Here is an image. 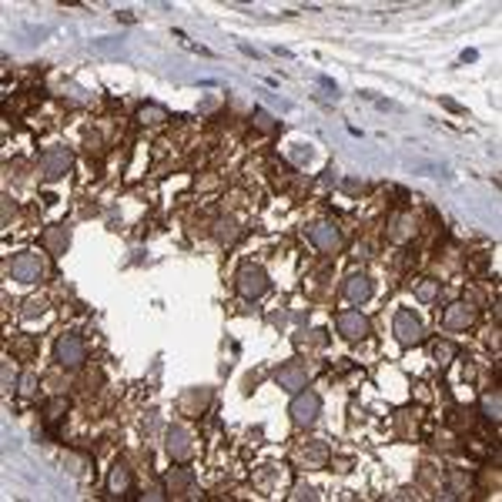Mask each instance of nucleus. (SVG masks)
Instances as JSON below:
<instances>
[{
  "label": "nucleus",
  "mask_w": 502,
  "mask_h": 502,
  "mask_svg": "<svg viewBox=\"0 0 502 502\" xmlns=\"http://www.w3.org/2000/svg\"><path fill=\"white\" fill-rule=\"evenodd\" d=\"M389 235H392L395 241H402V238H406V235H408V218H406V215H398V218H395V228H392V231H389Z\"/></svg>",
  "instance_id": "25"
},
{
  "label": "nucleus",
  "mask_w": 502,
  "mask_h": 502,
  "mask_svg": "<svg viewBox=\"0 0 502 502\" xmlns=\"http://www.w3.org/2000/svg\"><path fill=\"white\" fill-rule=\"evenodd\" d=\"M167 118V111L161 108V104H144L141 111H138V121L141 124H157V121H164Z\"/></svg>",
  "instance_id": "18"
},
{
  "label": "nucleus",
  "mask_w": 502,
  "mask_h": 502,
  "mask_svg": "<svg viewBox=\"0 0 502 502\" xmlns=\"http://www.w3.org/2000/svg\"><path fill=\"white\" fill-rule=\"evenodd\" d=\"M191 452H194L191 432L184 429V425H171V429H167V455H171L174 462H188Z\"/></svg>",
  "instance_id": "8"
},
{
  "label": "nucleus",
  "mask_w": 502,
  "mask_h": 502,
  "mask_svg": "<svg viewBox=\"0 0 502 502\" xmlns=\"http://www.w3.org/2000/svg\"><path fill=\"white\" fill-rule=\"evenodd\" d=\"M338 332L345 335V338H352V342H362L365 335L372 332V325H369V318L362 315L359 308H348V311H338Z\"/></svg>",
  "instance_id": "7"
},
{
  "label": "nucleus",
  "mask_w": 502,
  "mask_h": 502,
  "mask_svg": "<svg viewBox=\"0 0 502 502\" xmlns=\"http://www.w3.org/2000/svg\"><path fill=\"white\" fill-rule=\"evenodd\" d=\"M64 415H67V402L64 398H50L48 406H44V425H48V432H57Z\"/></svg>",
  "instance_id": "14"
},
{
  "label": "nucleus",
  "mask_w": 502,
  "mask_h": 502,
  "mask_svg": "<svg viewBox=\"0 0 502 502\" xmlns=\"http://www.w3.org/2000/svg\"><path fill=\"white\" fill-rule=\"evenodd\" d=\"M288 412H291V418L299 425H311L318 418V412H322V398H318V392H311V389H301V392H295Z\"/></svg>",
  "instance_id": "2"
},
{
  "label": "nucleus",
  "mask_w": 502,
  "mask_h": 502,
  "mask_svg": "<svg viewBox=\"0 0 502 502\" xmlns=\"http://www.w3.org/2000/svg\"><path fill=\"white\" fill-rule=\"evenodd\" d=\"M432 355H435V362H439V365H449V362H452V355H455V348L449 345V342H439V345L432 348Z\"/></svg>",
  "instance_id": "23"
},
{
  "label": "nucleus",
  "mask_w": 502,
  "mask_h": 502,
  "mask_svg": "<svg viewBox=\"0 0 502 502\" xmlns=\"http://www.w3.org/2000/svg\"><path fill=\"white\" fill-rule=\"evenodd\" d=\"M71 164H74V155L67 151V147H48L44 157H40V171H44V178L48 181L64 178V174L71 171Z\"/></svg>",
  "instance_id": "4"
},
{
  "label": "nucleus",
  "mask_w": 502,
  "mask_h": 502,
  "mask_svg": "<svg viewBox=\"0 0 502 502\" xmlns=\"http://www.w3.org/2000/svg\"><path fill=\"white\" fill-rule=\"evenodd\" d=\"M372 278L369 275H362V272H355V275H348V281H345V295H348V301H369L372 299Z\"/></svg>",
  "instance_id": "12"
},
{
  "label": "nucleus",
  "mask_w": 502,
  "mask_h": 502,
  "mask_svg": "<svg viewBox=\"0 0 502 502\" xmlns=\"http://www.w3.org/2000/svg\"><path fill=\"white\" fill-rule=\"evenodd\" d=\"M449 482H452V492L449 496H466L469 486H472V479L466 472H449Z\"/></svg>",
  "instance_id": "21"
},
{
  "label": "nucleus",
  "mask_w": 502,
  "mask_h": 502,
  "mask_svg": "<svg viewBox=\"0 0 502 502\" xmlns=\"http://www.w3.org/2000/svg\"><path fill=\"white\" fill-rule=\"evenodd\" d=\"M108 492H111V496H131V492H134L131 472H128V466H124V462H118V466L111 469V476H108Z\"/></svg>",
  "instance_id": "13"
},
{
  "label": "nucleus",
  "mask_w": 502,
  "mask_h": 502,
  "mask_svg": "<svg viewBox=\"0 0 502 502\" xmlns=\"http://www.w3.org/2000/svg\"><path fill=\"white\" fill-rule=\"evenodd\" d=\"M268 272H264L262 264H241L238 268V291H241V299H262L264 291H268Z\"/></svg>",
  "instance_id": "1"
},
{
  "label": "nucleus",
  "mask_w": 502,
  "mask_h": 502,
  "mask_svg": "<svg viewBox=\"0 0 502 502\" xmlns=\"http://www.w3.org/2000/svg\"><path fill=\"white\" fill-rule=\"evenodd\" d=\"M275 382L285 389V392H301L305 385H308V369L301 365V362H288L281 369L275 372Z\"/></svg>",
  "instance_id": "9"
},
{
  "label": "nucleus",
  "mask_w": 502,
  "mask_h": 502,
  "mask_svg": "<svg viewBox=\"0 0 502 502\" xmlns=\"http://www.w3.org/2000/svg\"><path fill=\"white\" fill-rule=\"evenodd\" d=\"M305 462H308V469H322L325 466V445H311L308 452H299Z\"/></svg>",
  "instance_id": "22"
},
{
  "label": "nucleus",
  "mask_w": 502,
  "mask_h": 502,
  "mask_svg": "<svg viewBox=\"0 0 502 502\" xmlns=\"http://www.w3.org/2000/svg\"><path fill=\"white\" fill-rule=\"evenodd\" d=\"M11 275L17 278V281L30 285V281H40V278H44V264H40V258H37V255H30V251H21V255H13Z\"/></svg>",
  "instance_id": "5"
},
{
  "label": "nucleus",
  "mask_w": 502,
  "mask_h": 502,
  "mask_svg": "<svg viewBox=\"0 0 502 502\" xmlns=\"http://www.w3.org/2000/svg\"><path fill=\"white\" fill-rule=\"evenodd\" d=\"M255 128H258L262 134H275L278 131V121L272 118L264 108H255Z\"/></svg>",
  "instance_id": "19"
},
{
  "label": "nucleus",
  "mask_w": 502,
  "mask_h": 502,
  "mask_svg": "<svg viewBox=\"0 0 502 502\" xmlns=\"http://www.w3.org/2000/svg\"><path fill=\"white\" fill-rule=\"evenodd\" d=\"M439 291H442L439 278H425V281H418L415 285V299L422 301V305H432V301L439 299Z\"/></svg>",
  "instance_id": "16"
},
{
  "label": "nucleus",
  "mask_w": 502,
  "mask_h": 502,
  "mask_svg": "<svg viewBox=\"0 0 502 502\" xmlns=\"http://www.w3.org/2000/svg\"><path fill=\"white\" fill-rule=\"evenodd\" d=\"M482 412H486V418L499 422V389H492V392L482 395Z\"/></svg>",
  "instance_id": "20"
},
{
  "label": "nucleus",
  "mask_w": 502,
  "mask_h": 502,
  "mask_svg": "<svg viewBox=\"0 0 502 502\" xmlns=\"http://www.w3.org/2000/svg\"><path fill=\"white\" fill-rule=\"evenodd\" d=\"M54 352H57V362L64 365V369H77V365L87 359V348H84V342L77 338V335H60Z\"/></svg>",
  "instance_id": "6"
},
{
  "label": "nucleus",
  "mask_w": 502,
  "mask_h": 502,
  "mask_svg": "<svg viewBox=\"0 0 502 502\" xmlns=\"http://www.w3.org/2000/svg\"><path fill=\"white\" fill-rule=\"evenodd\" d=\"M472 318H476L472 305H469V301H455V305H449V308H445L442 325L449 328V332H462V328H469V325H472Z\"/></svg>",
  "instance_id": "11"
},
{
  "label": "nucleus",
  "mask_w": 502,
  "mask_h": 502,
  "mask_svg": "<svg viewBox=\"0 0 502 502\" xmlns=\"http://www.w3.org/2000/svg\"><path fill=\"white\" fill-rule=\"evenodd\" d=\"M392 332H395V338H398V342H402L406 348L418 345V342L425 338V332H422V322H418V315H412L408 308H402L398 315H395Z\"/></svg>",
  "instance_id": "3"
},
{
  "label": "nucleus",
  "mask_w": 502,
  "mask_h": 502,
  "mask_svg": "<svg viewBox=\"0 0 502 502\" xmlns=\"http://www.w3.org/2000/svg\"><path fill=\"white\" fill-rule=\"evenodd\" d=\"M34 389H37V375L34 372H24L21 375V395H34Z\"/></svg>",
  "instance_id": "26"
},
{
  "label": "nucleus",
  "mask_w": 502,
  "mask_h": 502,
  "mask_svg": "<svg viewBox=\"0 0 502 502\" xmlns=\"http://www.w3.org/2000/svg\"><path fill=\"white\" fill-rule=\"evenodd\" d=\"M308 241H311V245H315L318 251H328V255L342 248V235H338V228H335V225H325V221H322V225H311V228H308Z\"/></svg>",
  "instance_id": "10"
},
{
  "label": "nucleus",
  "mask_w": 502,
  "mask_h": 502,
  "mask_svg": "<svg viewBox=\"0 0 502 502\" xmlns=\"http://www.w3.org/2000/svg\"><path fill=\"white\" fill-rule=\"evenodd\" d=\"M191 472L188 469H174L171 476H167V496H184V492H191Z\"/></svg>",
  "instance_id": "15"
},
{
  "label": "nucleus",
  "mask_w": 502,
  "mask_h": 502,
  "mask_svg": "<svg viewBox=\"0 0 502 502\" xmlns=\"http://www.w3.org/2000/svg\"><path fill=\"white\" fill-rule=\"evenodd\" d=\"M91 48L94 50H124V40H104V37H97V40H91Z\"/></svg>",
  "instance_id": "24"
},
{
  "label": "nucleus",
  "mask_w": 502,
  "mask_h": 502,
  "mask_svg": "<svg viewBox=\"0 0 502 502\" xmlns=\"http://www.w3.org/2000/svg\"><path fill=\"white\" fill-rule=\"evenodd\" d=\"M44 245H48L54 255H60V251L67 248V231H64V228H48V231H44Z\"/></svg>",
  "instance_id": "17"
}]
</instances>
